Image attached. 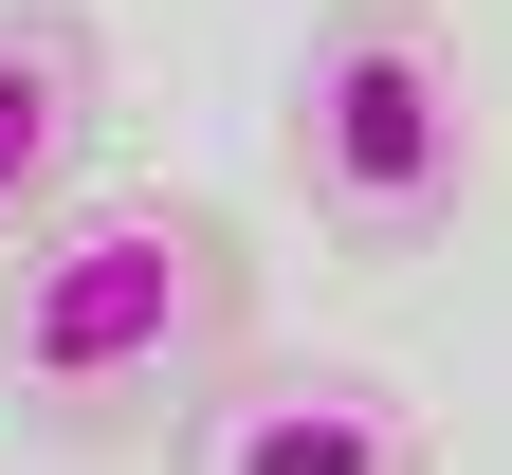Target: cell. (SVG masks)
I'll return each instance as SVG.
<instances>
[{"label": "cell", "instance_id": "obj_4", "mask_svg": "<svg viewBox=\"0 0 512 475\" xmlns=\"http://www.w3.org/2000/svg\"><path fill=\"white\" fill-rule=\"evenodd\" d=\"M110 19H74V0H0V256H19L55 201H92V147H110Z\"/></svg>", "mask_w": 512, "mask_h": 475}, {"label": "cell", "instance_id": "obj_2", "mask_svg": "<svg viewBox=\"0 0 512 475\" xmlns=\"http://www.w3.org/2000/svg\"><path fill=\"white\" fill-rule=\"evenodd\" d=\"M275 165H293V201H311L348 256H439V238L476 220V165H494L476 55L439 37L421 0H330V19L293 37Z\"/></svg>", "mask_w": 512, "mask_h": 475}, {"label": "cell", "instance_id": "obj_1", "mask_svg": "<svg viewBox=\"0 0 512 475\" xmlns=\"http://www.w3.org/2000/svg\"><path fill=\"white\" fill-rule=\"evenodd\" d=\"M256 348V238L202 183H92L0 256V402L37 439H165Z\"/></svg>", "mask_w": 512, "mask_h": 475}, {"label": "cell", "instance_id": "obj_3", "mask_svg": "<svg viewBox=\"0 0 512 475\" xmlns=\"http://www.w3.org/2000/svg\"><path fill=\"white\" fill-rule=\"evenodd\" d=\"M165 475H439V402L366 348H238L165 421Z\"/></svg>", "mask_w": 512, "mask_h": 475}]
</instances>
